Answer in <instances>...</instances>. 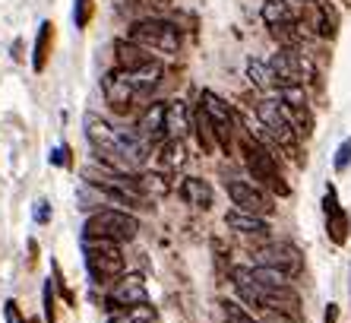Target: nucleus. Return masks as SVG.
<instances>
[{
  "mask_svg": "<svg viewBox=\"0 0 351 323\" xmlns=\"http://www.w3.org/2000/svg\"><path fill=\"white\" fill-rule=\"evenodd\" d=\"M241 156H244V165H247V171H250L256 187L272 191V193H278V197H288V193H291L285 174L278 168L272 149H266V143L254 140V136H244V140H241Z\"/></svg>",
  "mask_w": 351,
  "mask_h": 323,
  "instance_id": "nucleus-1",
  "label": "nucleus"
},
{
  "mask_svg": "<svg viewBox=\"0 0 351 323\" xmlns=\"http://www.w3.org/2000/svg\"><path fill=\"white\" fill-rule=\"evenodd\" d=\"M139 235V219L136 213H127V209H95V213L86 215L82 222V238H105L114 241V244H130Z\"/></svg>",
  "mask_w": 351,
  "mask_h": 323,
  "instance_id": "nucleus-2",
  "label": "nucleus"
},
{
  "mask_svg": "<svg viewBox=\"0 0 351 323\" xmlns=\"http://www.w3.org/2000/svg\"><path fill=\"white\" fill-rule=\"evenodd\" d=\"M82 257L95 285H111L127 273V260H123L121 244L105 238H82Z\"/></svg>",
  "mask_w": 351,
  "mask_h": 323,
  "instance_id": "nucleus-3",
  "label": "nucleus"
},
{
  "mask_svg": "<svg viewBox=\"0 0 351 323\" xmlns=\"http://www.w3.org/2000/svg\"><path fill=\"white\" fill-rule=\"evenodd\" d=\"M127 38H130L133 45H139V48L152 51V54H178L180 51V29L171 23V19L165 16H143L136 19V23L127 29Z\"/></svg>",
  "mask_w": 351,
  "mask_h": 323,
  "instance_id": "nucleus-4",
  "label": "nucleus"
},
{
  "mask_svg": "<svg viewBox=\"0 0 351 323\" xmlns=\"http://www.w3.org/2000/svg\"><path fill=\"white\" fill-rule=\"evenodd\" d=\"M256 117H260V127L266 130V136H269L272 143H276L278 149H298V130L291 127V121L285 117V108H282V101L272 99V95H266V99L256 101Z\"/></svg>",
  "mask_w": 351,
  "mask_h": 323,
  "instance_id": "nucleus-5",
  "label": "nucleus"
},
{
  "mask_svg": "<svg viewBox=\"0 0 351 323\" xmlns=\"http://www.w3.org/2000/svg\"><path fill=\"white\" fill-rule=\"evenodd\" d=\"M225 191H228L231 203H234V209H241V213H250V215H272V197L263 187H256L254 181H244V178H228L225 181Z\"/></svg>",
  "mask_w": 351,
  "mask_h": 323,
  "instance_id": "nucleus-6",
  "label": "nucleus"
},
{
  "mask_svg": "<svg viewBox=\"0 0 351 323\" xmlns=\"http://www.w3.org/2000/svg\"><path fill=\"white\" fill-rule=\"evenodd\" d=\"M136 304H149V289L146 279L139 273H123L121 279L111 282V289L105 295V311H121V307H136Z\"/></svg>",
  "mask_w": 351,
  "mask_h": 323,
  "instance_id": "nucleus-7",
  "label": "nucleus"
},
{
  "mask_svg": "<svg viewBox=\"0 0 351 323\" xmlns=\"http://www.w3.org/2000/svg\"><path fill=\"white\" fill-rule=\"evenodd\" d=\"M256 266H272L278 273H285L288 279H294L304 270V257L291 241H269L266 248L256 250Z\"/></svg>",
  "mask_w": 351,
  "mask_h": 323,
  "instance_id": "nucleus-8",
  "label": "nucleus"
},
{
  "mask_svg": "<svg viewBox=\"0 0 351 323\" xmlns=\"http://www.w3.org/2000/svg\"><path fill=\"white\" fill-rule=\"evenodd\" d=\"M272 73H276L278 86H304L311 76V67L304 60V54L298 48H278L269 60Z\"/></svg>",
  "mask_w": 351,
  "mask_h": 323,
  "instance_id": "nucleus-9",
  "label": "nucleus"
},
{
  "mask_svg": "<svg viewBox=\"0 0 351 323\" xmlns=\"http://www.w3.org/2000/svg\"><path fill=\"white\" fill-rule=\"evenodd\" d=\"M101 92H105V101L114 108L117 115H130V108L139 101L136 89H133V83H130V76L123 73V70H117V67L101 76Z\"/></svg>",
  "mask_w": 351,
  "mask_h": 323,
  "instance_id": "nucleus-10",
  "label": "nucleus"
},
{
  "mask_svg": "<svg viewBox=\"0 0 351 323\" xmlns=\"http://www.w3.org/2000/svg\"><path fill=\"white\" fill-rule=\"evenodd\" d=\"M165 111H168V101H149L136 117V127L133 130L143 136L146 143L158 146L165 140Z\"/></svg>",
  "mask_w": 351,
  "mask_h": 323,
  "instance_id": "nucleus-11",
  "label": "nucleus"
},
{
  "mask_svg": "<svg viewBox=\"0 0 351 323\" xmlns=\"http://www.w3.org/2000/svg\"><path fill=\"white\" fill-rule=\"evenodd\" d=\"M323 213H326V232L332 244H345L348 241V215L339 206V197H335V187H326V197H323Z\"/></svg>",
  "mask_w": 351,
  "mask_h": 323,
  "instance_id": "nucleus-12",
  "label": "nucleus"
},
{
  "mask_svg": "<svg viewBox=\"0 0 351 323\" xmlns=\"http://www.w3.org/2000/svg\"><path fill=\"white\" fill-rule=\"evenodd\" d=\"M193 130V111L187 108V101H168V111H165V140H184L187 133Z\"/></svg>",
  "mask_w": 351,
  "mask_h": 323,
  "instance_id": "nucleus-13",
  "label": "nucleus"
},
{
  "mask_svg": "<svg viewBox=\"0 0 351 323\" xmlns=\"http://www.w3.org/2000/svg\"><path fill=\"white\" fill-rule=\"evenodd\" d=\"M152 60H158L156 54H152V51H146V48H139V45H133L130 38H117V42H114V67H117V70L133 73V70L152 64Z\"/></svg>",
  "mask_w": 351,
  "mask_h": 323,
  "instance_id": "nucleus-14",
  "label": "nucleus"
},
{
  "mask_svg": "<svg viewBox=\"0 0 351 323\" xmlns=\"http://www.w3.org/2000/svg\"><path fill=\"white\" fill-rule=\"evenodd\" d=\"M178 193H180V200L193 209H209L213 206V200H215L213 184L203 181V178H184L180 187H178Z\"/></svg>",
  "mask_w": 351,
  "mask_h": 323,
  "instance_id": "nucleus-15",
  "label": "nucleus"
},
{
  "mask_svg": "<svg viewBox=\"0 0 351 323\" xmlns=\"http://www.w3.org/2000/svg\"><path fill=\"white\" fill-rule=\"evenodd\" d=\"M225 225H228L231 232L237 235H254V238H263V235H269V219H263V215H250V213H241V209H231L225 213Z\"/></svg>",
  "mask_w": 351,
  "mask_h": 323,
  "instance_id": "nucleus-16",
  "label": "nucleus"
},
{
  "mask_svg": "<svg viewBox=\"0 0 351 323\" xmlns=\"http://www.w3.org/2000/svg\"><path fill=\"white\" fill-rule=\"evenodd\" d=\"M51 51H54V23L45 19L38 25V35H35V48H32V70L35 73H45L51 60Z\"/></svg>",
  "mask_w": 351,
  "mask_h": 323,
  "instance_id": "nucleus-17",
  "label": "nucleus"
},
{
  "mask_svg": "<svg viewBox=\"0 0 351 323\" xmlns=\"http://www.w3.org/2000/svg\"><path fill=\"white\" fill-rule=\"evenodd\" d=\"M335 29H339V13L329 0H317L313 3V32L319 38H335Z\"/></svg>",
  "mask_w": 351,
  "mask_h": 323,
  "instance_id": "nucleus-18",
  "label": "nucleus"
},
{
  "mask_svg": "<svg viewBox=\"0 0 351 323\" xmlns=\"http://www.w3.org/2000/svg\"><path fill=\"white\" fill-rule=\"evenodd\" d=\"M263 23L269 29H282V25H294L298 16H294V7L288 0H266L263 3Z\"/></svg>",
  "mask_w": 351,
  "mask_h": 323,
  "instance_id": "nucleus-19",
  "label": "nucleus"
},
{
  "mask_svg": "<svg viewBox=\"0 0 351 323\" xmlns=\"http://www.w3.org/2000/svg\"><path fill=\"white\" fill-rule=\"evenodd\" d=\"M196 136V143H199V149L206 152V156H213L219 146H215V127H213V121L206 117V111L199 105L193 108V130H190Z\"/></svg>",
  "mask_w": 351,
  "mask_h": 323,
  "instance_id": "nucleus-20",
  "label": "nucleus"
},
{
  "mask_svg": "<svg viewBox=\"0 0 351 323\" xmlns=\"http://www.w3.org/2000/svg\"><path fill=\"white\" fill-rule=\"evenodd\" d=\"M187 162V146L184 140H162L158 143V168L165 171H178Z\"/></svg>",
  "mask_w": 351,
  "mask_h": 323,
  "instance_id": "nucleus-21",
  "label": "nucleus"
},
{
  "mask_svg": "<svg viewBox=\"0 0 351 323\" xmlns=\"http://www.w3.org/2000/svg\"><path fill=\"white\" fill-rule=\"evenodd\" d=\"M244 273H247V279L254 282V285H260V289H288V285H291V279H288L285 273L272 270V266H247Z\"/></svg>",
  "mask_w": 351,
  "mask_h": 323,
  "instance_id": "nucleus-22",
  "label": "nucleus"
},
{
  "mask_svg": "<svg viewBox=\"0 0 351 323\" xmlns=\"http://www.w3.org/2000/svg\"><path fill=\"white\" fill-rule=\"evenodd\" d=\"M247 80H250V83H254V89H260V92L278 89L272 67L266 64V60H260V58H250V60H247Z\"/></svg>",
  "mask_w": 351,
  "mask_h": 323,
  "instance_id": "nucleus-23",
  "label": "nucleus"
},
{
  "mask_svg": "<svg viewBox=\"0 0 351 323\" xmlns=\"http://www.w3.org/2000/svg\"><path fill=\"white\" fill-rule=\"evenodd\" d=\"M108 323H156V307L152 304H136V307H121L111 311Z\"/></svg>",
  "mask_w": 351,
  "mask_h": 323,
  "instance_id": "nucleus-24",
  "label": "nucleus"
},
{
  "mask_svg": "<svg viewBox=\"0 0 351 323\" xmlns=\"http://www.w3.org/2000/svg\"><path fill=\"white\" fill-rule=\"evenodd\" d=\"M41 311H45V320L54 323L58 320V289H54V282H45V289H41Z\"/></svg>",
  "mask_w": 351,
  "mask_h": 323,
  "instance_id": "nucleus-25",
  "label": "nucleus"
},
{
  "mask_svg": "<svg viewBox=\"0 0 351 323\" xmlns=\"http://www.w3.org/2000/svg\"><path fill=\"white\" fill-rule=\"evenodd\" d=\"M51 282H54V289L60 291V298L66 301V304H76V295L70 291V285H66V279H64V270H60V263L58 260H51Z\"/></svg>",
  "mask_w": 351,
  "mask_h": 323,
  "instance_id": "nucleus-26",
  "label": "nucleus"
},
{
  "mask_svg": "<svg viewBox=\"0 0 351 323\" xmlns=\"http://www.w3.org/2000/svg\"><path fill=\"white\" fill-rule=\"evenodd\" d=\"M95 16V0H73V23L76 29H86Z\"/></svg>",
  "mask_w": 351,
  "mask_h": 323,
  "instance_id": "nucleus-27",
  "label": "nucleus"
},
{
  "mask_svg": "<svg viewBox=\"0 0 351 323\" xmlns=\"http://www.w3.org/2000/svg\"><path fill=\"white\" fill-rule=\"evenodd\" d=\"M256 320L260 323H304L301 314H285V311H260Z\"/></svg>",
  "mask_w": 351,
  "mask_h": 323,
  "instance_id": "nucleus-28",
  "label": "nucleus"
},
{
  "mask_svg": "<svg viewBox=\"0 0 351 323\" xmlns=\"http://www.w3.org/2000/svg\"><path fill=\"white\" fill-rule=\"evenodd\" d=\"M225 317H228V323H260L250 311H244V307H237L234 301H225Z\"/></svg>",
  "mask_w": 351,
  "mask_h": 323,
  "instance_id": "nucleus-29",
  "label": "nucleus"
},
{
  "mask_svg": "<svg viewBox=\"0 0 351 323\" xmlns=\"http://www.w3.org/2000/svg\"><path fill=\"white\" fill-rule=\"evenodd\" d=\"M32 219H35V225H51V219H54V209H51L48 200H35Z\"/></svg>",
  "mask_w": 351,
  "mask_h": 323,
  "instance_id": "nucleus-30",
  "label": "nucleus"
},
{
  "mask_svg": "<svg viewBox=\"0 0 351 323\" xmlns=\"http://www.w3.org/2000/svg\"><path fill=\"white\" fill-rule=\"evenodd\" d=\"M351 165V140H345L339 149H335V158H332V168L335 171H345Z\"/></svg>",
  "mask_w": 351,
  "mask_h": 323,
  "instance_id": "nucleus-31",
  "label": "nucleus"
},
{
  "mask_svg": "<svg viewBox=\"0 0 351 323\" xmlns=\"http://www.w3.org/2000/svg\"><path fill=\"white\" fill-rule=\"evenodd\" d=\"M3 317H7V323H29V320H25V314L19 311L16 298H7V301H3Z\"/></svg>",
  "mask_w": 351,
  "mask_h": 323,
  "instance_id": "nucleus-32",
  "label": "nucleus"
},
{
  "mask_svg": "<svg viewBox=\"0 0 351 323\" xmlns=\"http://www.w3.org/2000/svg\"><path fill=\"white\" fill-rule=\"evenodd\" d=\"M51 165H64V168H73V158H70V146H58L51 152Z\"/></svg>",
  "mask_w": 351,
  "mask_h": 323,
  "instance_id": "nucleus-33",
  "label": "nucleus"
},
{
  "mask_svg": "<svg viewBox=\"0 0 351 323\" xmlns=\"http://www.w3.org/2000/svg\"><path fill=\"white\" fill-rule=\"evenodd\" d=\"M35 263H38V241L29 238V266H35Z\"/></svg>",
  "mask_w": 351,
  "mask_h": 323,
  "instance_id": "nucleus-34",
  "label": "nucleus"
},
{
  "mask_svg": "<svg viewBox=\"0 0 351 323\" xmlns=\"http://www.w3.org/2000/svg\"><path fill=\"white\" fill-rule=\"evenodd\" d=\"M326 323H339V304H326Z\"/></svg>",
  "mask_w": 351,
  "mask_h": 323,
  "instance_id": "nucleus-35",
  "label": "nucleus"
},
{
  "mask_svg": "<svg viewBox=\"0 0 351 323\" xmlns=\"http://www.w3.org/2000/svg\"><path fill=\"white\" fill-rule=\"evenodd\" d=\"M13 60H19V64H23V42L13 45Z\"/></svg>",
  "mask_w": 351,
  "mask_h": 323,
  "instance_id": "nucleus-36",
  "label": "nucleus"
},
{
  "mask_svg": "<svg viewBox=\"0 0 351 323\" xmlns=\"http://www.w3.org/2000/svg\"><path fill=\"white\" fill-rule=\"evenodd\" d=\"M304 3H317V0H304Z\"/></svg>",
  "mask_w": 351,
  "mask_h": 323,
  "instance_id": "nucleus-37",
  "label": "nucleus"
}]
</instances>
